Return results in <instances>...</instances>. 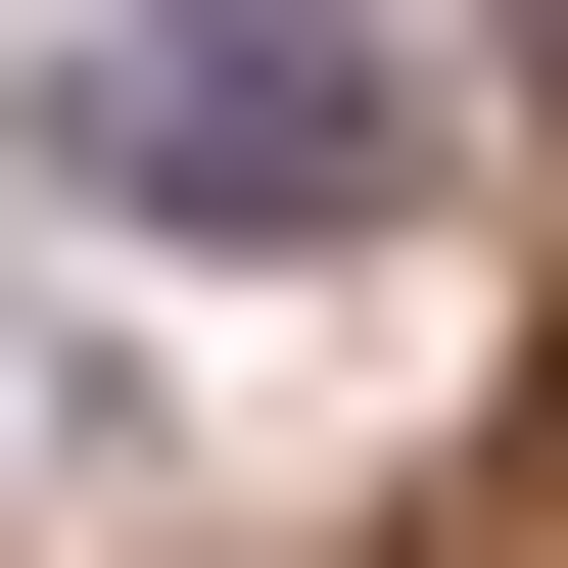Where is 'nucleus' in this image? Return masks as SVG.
<instances>
[{
  "instance_id": "f257e3e1",
  "label": "nucleus",
  "mask_w": 568,
  "mask_h": 568,
  "mask_svg": "<svg viewBox=\"0 0 568 568\" xmlns=\"http://www.w3.org/2000/svg\"><path fill=\"white\" fill-rule=\"evenodd\" d=\"M48 142H95L142 237H379V190H426V95L332 48V0H142V48H95Z\"/></svg>"
}]
</instances>
